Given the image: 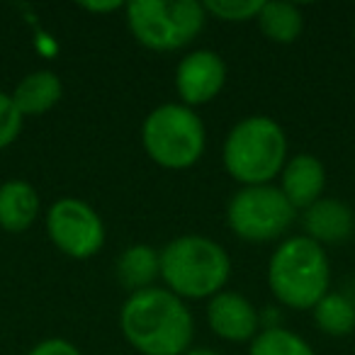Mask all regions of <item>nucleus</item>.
Segmentation results:
<instances>
[{
    "instance_id": "nucleus-1",
    "label": "nucleus",
    "mask_w": 355,
    "mask_h": 355,
    "mask_svg": "<svg viewBox=\"0 0 355 355\" xmlns=\"http://www.w3.org/2000/svg\"><path fill=\"white\" fill-rule=\"evenodd\" d=\"M119 329L141 355H185L195 321L185 302L166 287L132 292L119 309Z\"/></svg>"
},
{
    "instance_id": "nucleus-2",
    "label": "nucleus",
    "mask_w": 355,
    "mask_h": 355,
    "mask_svg": "<svg viewBox=\"0 0 355 355\" xmlns=\"http://www.w3.org/2000/svg\"><path fill=\"white\" fill-rule=\"evenodd\" d=\"M232 261L224 246L200 234H185L161 248V277L180 300H212L224 290Z\"/></svg>"
},
{
    "instance_id": "nucleus-3",
    "label": "nucleus",
    "mask_w": 355,
    "mask_h": 355,
    "mask_svg": "<svg viewBox=\"0 0 355 355\" xmlns=\"http://www.w3.org/2000/svg\"><path fill=\"white\" fill-rule=\"evenodd\" d=\"M268 287L290 309H314L331 292V263L324 246L306 236L285 239L268 263Z\"/></svg>"
},
{
    "instance_id": "nucleus-4",
    "label": "nucleus",
    "mask_w": 355,
    "mask_h": 355,
    "mask_svg": "<svg viewBox=\"0 0 355 355\" xmlns=\"http://www.w3.org/2000/svg\"><path fill=\"white\" fill-rule=\"evenodd\" d=\"M222 161L229 175L243 188L270 185L287 163V137L275 119L251 114L227 134Z\"/></svg>"
},
{
    "instance_id": "nucleus-5",
    "label": "nucleus",
    "mask_w": 355,
    "mask_h": 355,
    "mask_svg": "<svg viewBox=\"0 0 355 355\" xmlns=\"http://www.w3.org/2000/svg\"><path fill=\"white\" fill-rule=\"evenodd\" d=\"M141 144L153 163L168 171H185L202 158L207 132L193 107L178 103L158 105L141 124Z\"/></svg>"
},
{
    "instance_id": "nucleus-6",
    "label": "nucleus",
    "mask_w": 355,
    "mask_h": 355,
    "mask_svg": "<svg viewBox=\"0 0 355 355\" xmlns=\"http://www.w3.org/2000/svg\"><path fill=\"white\" fill-rule=\"evenodd\" d=\"M207 22L198 0H134L127 6V25L134 40L151 51L188 46Z\"/></svg>"
},
{
    "instance_id": "nucleus-7",
    "label": "nucleus",
    "mask_w": 355,
    "mask_h": 355,
    "mask_svg": "<svg viewBox=\"0 0 355 355\" xmlns=\"http://www.w3.org/2000/svg\"><path fill=\"white\" fill-rule=\"evenodd\" d=\"M297 209L287 202L275 185L241 188L227 207V224L239 239L251 243H268L280 239L292 227Z\"/></svg>"
},
{
    "instance_id": "nucleus-8",
    "label": "nucleus",
    "mask_w": 355,
    "mask_h": 355,
    "mask_svg": "<svg viewBox=\"0 0 355 355\" xmlns=\"http://www.w3.org/2000/svg\"><path fill=\"white\" fill-rule=\"evenodd\" d=\"M46 234L61 253L85 261L105 246V224L88 202L61 198L46 212Z\"/></svg>"
},
{
    "instance_id": "nucleus-9",
    "label": "nucleus",
    "mask_w": 355,
    "mask_h": 355,
    "mask_svg": "<svg viewBox=\"0 0 355 355\" xmlns=\"http://www.w3.org/2000/svg\"><path fill=\"white\" fill-rule=\"evenodd\" d=\"M227 83V64L217 51H190L175 69V90L188 107L207 105L222 93Z\"/></svg>"
},
{
    "instance_id": "nucleus-10",
    "label": "nucleus",
    "mask_w": 355,
    "mask_h": 355,
    "mask_svg": "<svg viewBox=\"0 0 355 355\" xmlns=\"http://www.w3.org/2000/svg\"><path fill=\"white\" fill-rule=\"evenodd\" d=\"M207 324L219 338L243 343L261 334V314L239 292H219L209 300Z\"/></svg>"
},
{
    "instance_id": "nucleus-11",
    "label": "nucleus",
    "mask_w": 355,
    "mask_h": 355,
    "mask_svg": "<svg viewBox=\"0 0 355 355\" xmlns=\"http://www.w3.org/2000/svg\"><path fill=\"white\" fill-rule=\"evenodd\" d=\"M326 188V168L311 153H297L285 163L280 173V190L287 202L304 212L306 207L321 200Z\"/></svg>"
},
{
    "instance_id": "nucleus-12",
    "label": "nucleus",
    "mask_w": 355,
    "mask_h": 355,
    "mask_svg": "<svg viewBox=\"0 0 355 355\" xmlns=\"http://www.w3.org/2000/svg\"><path fill=\"white\" fill-rule=\"evenodd\" d=\"M306 239L324 243H343L355 234V214L345 202L336 198H321L302 214Z\"/></svg>"
},
{
    "instance_id": "nucleus-13",
    "label": "nucleus",
    "mask_w": 355,
    "mask_h": 355,
    "mask_svg": "<svg viewBox=\"0 0 355 355\" xmlns=\"http://www.w3.org/2000/svg\"><path fill=\"white\" fill-rule=\"evenodd\" d=\"M40 217V195L27 180H8L0 185V229L22 234Z\"/></svg>"
},
{
    "instance_id": "nucleus-14",
    "label": "nucleus",
    "mask_w": 355,
    "mask_h": 355,
    "mask_svg": "<svg viewBox=\"0 0 355 355\" xmlns=\"http://www.w3.org/2000/svg\"><path fill=\"white\" fill-rule=\"evenodd\" d=\"M64 95V85L61 78L49 69L35 71V73L25 76L20 83L12 90V103L20 110L22 117H35V114H44L51 107H56V103Z\"/></svg>"
},
{
    "instance_id": "nucleus-15",
    "label": "nucleus",
    "mask_w": 355,
    "mask_h": 355,
    "mask_svg": "<svg viewBox=\"0 0 355 355\" xmlns=\"http://www.w3.org/2000/svg\"><path fill=\"white\" fill-rule=\"evenodd\" d=\"M161 275V251L148 243H134L124 248L117 261V280L129 292L148 290Z\"/></svg>"
},
{
    "instance_id": "nucleus-16",
    "label": "nucleus",
    "mask_w": 355,
    "mask_h": 355,
    "mask_svg": "<svg viewBox=\"0 0 355 355\" xmlns=\"http://www.w3.org/2000/svg\"><path fill=\"white\" fill-rule=\"evenodd\" d=\"M256 20L263 35L275 44L297 42L302 35V27H304L302 10L292 3H263Z\"/></svg>"
},
{
    "instance_id": "nucleus-17",
    "label": "nucleus",
    "mask_w": 355,
    "mask_h": 355,
    "mask_svg": "<svg viewBox=\"0 0 355 355\" xmlns=\"http://www.w3.org/2000/svg\"><path fill=\"white\" fill-rule=\"evenodd\" d=\"M314 321L329 336H348L355 329V304L338 292H329L314 306Z\"/></svg>"
},
{
    "instance_id": "nucleus-18",
    "label": "nucleus",
    "mask_w": 355,
    "mask_h": 355,
    "mask_svg": "<svg viewBox=\"0 0 355 355\" xmlns=\"http://www.w3.org/2000/svg\"><path fill=\"white\" fill-rule=\"evenodd\" d=\"M248 355H316L311 345L302 336L282 329V326H266L251 340Z\"/></svg>"
},
{
    "instance_id": "nucleus-19",
    "label": "nucleus",
    "mask_w": 355,
    "mask_h": 355,
    "mask_svg": "<svg viewBox=\"0 0 355 355\" xmlns=\"http://www.w3.org/2000/svg\"><path fill=\"white\" fill-rule=\"evenodd\" d=\"M202 6L207 15H214L222 22H246L258 17L263 3L261 0H207Z\"/></svg>"
},
{
    "instance_id": "nucleus-20",
    "label": "nucleus",
    "mask_w": 355,
    "mask_h": 355,
    "mask_svg": "<svg viewBox=\"0 0 355 355\" xmlns=\"http://www.w3.org/2000/svg\"><path fill=\"white\" fill-rule=\"evenodd\" d=\"M22 114L15 107L12 98L8 93L0 90V151L8 148L10 144H15V139L22 132Z\"/></svg>"
},
{
    "instance_id": "nucleus-21",
    "label": "nucleus",
    "mask_w": 355,
    "mask_h": 355,
    "mask_svg": "<svg viewBox=\"0 0 355 355\" xmlns=\"http://www.w3.org/2000/svg\"><path fill=\"white\" fill-rule=\"evenodd\" d=\"M27 355H83V353H80L71 340L46 338V340H42V343H37Z\"/></svg>"
},
{
    "instance_id": "nucleus-22",
    "label": "nucleus",
    "mask_w": 355,
    "mask_h": 355,
    "mask_svg": "<svg viewBox=\"0 0 355 355\" xmlns=\"http://www.w3.org/2000/svg\"><path fill=\"white\" fill-rule=\"evenodd\" d=\"M80 8L83 10H90V12H114V10H119L122 8V3L119 0H112V3H80Z\"/></svg>"
},
{
    "instance_id": "nucleus-23",
    "label": "nucleus",
    "mask_w": 355,
    "mask_h": 355,
    "mask_svg": "<svg viewBox=\"0 0 355 355\" xmlns=\"http://www.w3.org/2000/svg\"><path fill=\"white\" fill-rule=\"evenodd\" d=\"M185 355H219L217 350H212V348H190Z\"/></svg>"
},
{
    "instance_id": "nucleus-24",
    "label": "nucleus",
    "mask_w": 355,
    "mask_h": 355,
    "mask_svg": "<svg viewBox=\"0 0 355 355\" xmlns=\"http://www.w3.org/2000/svg\"><path fill=\"white\" fill-rule=\"evenodd\" d=\"M353 35H355V30H353Z\"/></svg>"
}]
</instances>
